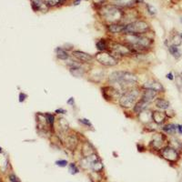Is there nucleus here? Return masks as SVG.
Returning <instances> with one entry per match:
<instances>
[{"instance_id": "f257e3e1", "label": "nucleus", "mask_w": 182, "mask_h": 182, "mask_svg": "<svg viewBox=\"0 0 182 182\" xmlns=\"http://www.w3.org/2000/svg\"><path fill=\"white\" fill-rule=\"evenodd\" d=\"M140 96L141 91L134 87L122 93L121 96L118 99V104L123 109H130V107H133L136 102L139 99Z\"/></svg>"}, {"instance_id": "f03ea898", "label": "nucleus", "mask_w": 182, "mask_h": 182, "mask_svg": "<svg viewBox=\"0 0 182 182\" xmlns=\"http://www.w3.org/2000/svg\"><path fill=\"white\" fill-rule=\"evenodd\" d=\"M149 26L145 21H134L125 26L124 35L131 34V35H145L149 31Z\"/></svg>"}, {"instance_id": "7ed1b4c3", "label": "nucleus", "mask_w": 182, "mask_h": 182, "mask_svg": "<svg viewBox=\"0 0 182 182\" xmlns=\"http://www.w3.org/2000/svg\"><path fill=\"white\" fill-rule=\"evenodd\" d=\"M94 58L99 64L105 67H115L118 64V59L109 51H98Z\"/></svg>"}, {"instance_id": "20e7f679", "label": "nucleus", "mask_w": 182, "mask_h": 182, "mask_svg": "<svg viewBox=\"0 0 182 182\" xmlns=\"http://www.w3.org/2000/svg\"><path fill=\"white\" fill-rule=\"evenodd\" d=\"M103 16L107 21L113 23H117L118 20L121 18L122 14L120 10L115 7H107L103 11Z\"/></svg>"}, {"instance_id": "39448f33", "label": "nucleus", "mask_w": 182, "mask_h": 182, "mask_svg": "<svg viewBox=\"0 0 182 182\" xmlns=\"http://www.w3.org/2000/svg\"><path fill=\"white\" fill-rule=\"evenodd\" d=\"M159 151H160L161 157L169 162H176L179 158L178 150L173 149V147L170 146L164 147L163 149H161Z\"/></svg>"}, {"instance_id": "423d86ee", "label": "nucleus", "mask_w": 182, "mask_h": 182, "mask_svg": "<svg viewBox=\"0 0 182 182\" xmlns=\"http://www.w3.org/2000/svg\"><path fill=\"white\" fill-rule=\"evenodd\" d=\"M72 56L77 61L80 62L81 64H89L94 60V56L88 53L83 52L80 50H74L72 51Z\"/></svg>"}, {"instance_id": "0eeeda50", "label": "nucleus", "mask_w": 182, "mask_h": 182, "mask_svg": "<svg viewBox=\"0 0 182 182\" xmlns=\"http://www.w3.org/2000/svg\"><path fill=\"white\" fill-rule=\"evenodd\" d=\"M102 93L103 96L107 100H112L114 98H118L121 96L122 94H120L119 90L115 88L114 87H104L102 88Z\"/></svg>"}, {"instance_id": "6e6552de", "label": "nucleus", "mask_w": 182, "mask_h": 182, "mask_svg": "<svg viewBox=\"0 0 182 182\" xmlns=\"http://www.w3.org/2000/svg\"><path fill=\"white\" fill-rule=\"evenodd\" d=\"M164 142H166V136L164 134H156L150 141V146L157 150H160L164 147Z\"/></svg>"}, {"instance_id": "1a4fd4ad", "label": "nucleus", "mask_w": 182, "mask_h": 182, "mask_svg": "<svg viewBox=\"0 0 182 182\" xmlns=\"http://www.w3.org/2000/svg\"><path fill=\"white\" fill-rule=\"evenodd\" d=\"M157 95H158V93L154 90L143 88V91H141L140 98L142 100L147 102V103H151L152 101H155V99L157 98Z\"/></svg>"}, {"instance_id": "9d476101", "label": "nucleus", "mask_w": 182, "mask_h": 182, "mask_svg": "<svg viewBox=\"0 0 182 182\" xmlns=\"http://www.w3.org/2000/svg\"><path fill=\"white\" fill-rule=\"evenodd\" d=\"M142 88H147V89H152L156 91L157 93L158 92H164V88L162 85L158 82L157 80H149L146 84L143 85Z\"/></svg>"}, {"instance_id": "9b49d317", "label": "nucleus", "mask_w": 182, "mask_h": 182, "mask_svg": "<svg viewBox=\"0 0 182 182\" xmlns=\"http://www.w3.org/2000/svg\"><path fill=\"white\" fill-rule=\"evenodd\" d=\"M149 104L150 103H147V102H146L144 100H142L141 98H139L138 101L136 102V104L133 106L132 110H133V112L135 114H138V115H139L140 112L149 109Z\"/></svg>"}, {"instance_id": "f8f14e48", "label": "nucleus", "mask_w": 182, "mask_h": 182, "mask_svg": "<svg viewBox=\"0 0 182 182\" xmlns=\"http://www.w3.org/2000/svg\"><path fill=\"white\" fill-rule=\"evenodd\" d=\"M167 115L165 112L162 111H158V110H155L152 111V120L154 121L156 124L160 125L163 124L167 119Z\"/></svg>"}, {"instance_id": "ddd939ff", "label": "nucleus", "mask_w": 182, "mask_h": 182, "mask_svg": "<svg viewBox=\"0 0 182 182\" xmlns=\"http://www.w3.org/2000/svg\"><path fill=\"white\" fill-rule=\"evenodd\" d=\"M78 139L77 135H74V134H68L66 136V139H65V143L67 145V147H68L69 149L73 150L76 147L77 142H78Z\"/></svg>"}, {"instance_id": "4468645a", "label": "nucleus", "mask_w": 182, "mask_h": 182, "mask_svg": "<svg viewBox=\"0 0 182 182\" xmlns=\"http://www.w3.org/2000/svg\"><path fill=\"white\" fill-rule=\"evenodd\" d=\"M125 26L126 25L120 24V23H113L107 26V30L111 34H123Z\"/></svg>"}, {"instance_id": "2eb2a0df", "label": "nucleus", "mask_w": 182, "mask_h": 182, "mask_svg": "<svg viewBox=\"0 0 182 182\" xmlns=\"http://www.w3.org/2000/svg\"><path fill=\"white\" fill-rule=\"evenodd\" d=\"M94 147L92 146V144L90 143V142L88 141H85L84 143L82 144V149H81V153L83 157H88L91 154H93V153H95V150H94Z\"/></svg>"}, {"instance_id": "dca6fc26", "label": "nucleus", "mask_w": 182, "mask_h": 182, "mask_svg": "<svg viewBox=\"0 0 182 182\" xmlns=\"http://www.w3.org/2000/svg\"><path fill=\"white\" fill-rule=\"evenodd\" d=\"M139 121H141L144 124H149L152 120V112L150 110H144L139 114Z\"/></svg>"}, {"instance_id": "f3484780", "label": "nucleus", "mask_w": 182, "mask_h": 182, "mask_svg": "<svg viewBox=\"0 0 182 182\" xmlns=\"http://www.w3.org/2000/svg\"><path fill=\"white\" fill-rule=\"evenodd\" d=\"M55 53H56V56L58 58L59 60H67L70 58V55L67 52L66 49H64L63 48H56L55 49Z\"/></svg>"}, {"instance_id": "a211bd4d", "label": "nucleus", "mask_w": 182, "mask_h": 182, "mask_svg": "<svg viewBox=\"0 0 182 182\" xmlns=\"http://www.w3.org/2000/svg\"><path fill=\"white\" fill-rule=\"evenodd\" d=\"M155 106L158 107V109H161V110H168L170 107V103L165 98H157L155 99Z\"/></svg>"}, {"instance_id": "6ab92c4d", "label": "nucleus", "mask_w": 182, "mask_h": 182, "mask_svg": "<svg viewBox=\"0 0 182 182\" xmlns=\"http://www.w3.org/2000/svg\"><path fill=\"white\" fill-rule=\"evenodd\" d=\"M109 44H110V41L107 40L105 38H102V39H99V40L96 41V47L98 51H109Z\"/></svg>"}, {"instance_id": "aec40b11", "label": "nucleus", "mask_w": 182, "mask_h": 182, "mask_svg": "<svg viewBox=\"0 0 182 182\" xmlns=\"http://www.w3.org/2000/svg\"><path fill=\"white\" fill-rule=\"evenodd\" d=\"M69 72L70 74L75 77H82L85 73H86V70L85 68H83L82 66L80 67H69Z\"/></svg>"}, {"instance_id": "412c9836", "label": "nucleus", "mask_w": 182, "mask_h": 182, "mask_svg": "<svg viewBox=\"0 0 182 182\" xmlns=\"http://www.w3.org/2000/svg\"><path fill=\"white\" fill-rule=\"evenodd\" d=\"M168 51H169V53L172 55L173 58H175L176 59H179L181 56V55H182L181 50L177 47V46H173V45L169 46V47H168Z\"/></svg>"}, {"instance_id": "4be33fe9", "label": "nucleus", "mask_w": 182, "mask_h": 182, "mask_svg": "<svg viewBox=\"0 0 182 182\" xmlns=\"http://www.w3.org/2000/svg\"><path fill=\"white\" fill-rule=\"evenodd\" d=\"M162 130L168 135H174L177 132V126L174 124H167L162 128Z\"/></svg>"}, {"instance_id": "5701e85b", "label": "nucleus", "mask_w": 182, "mask_h": 182, "mask_svg": "<svg viewBox=\"0 0 182 182\" xmlns=\"http://www.w3.org/2000/svg\"><path fill=\"white\" fill-rule=\"evenodd\" d=\"M45 117H46V121H47L48 127L51 129H53L55 122H56L55 115H54V114H51V113H45Z\"/></svg>"}, {"instance_id": "b1692460", "label": "nucleus", "mask_w": 182, "mask_h": 182, "mask_svg": "<svg viewBox=\"0 0 182 182\" xmlns=\"http://www.w3.org/2000/svg\"><path fill=\"white\" fill-rule=\"evenodd\" d=\"M58 126H59V129H61L63 132H67L68 128H69V126H68V123L67 121L66 120L65 118L63 117H59V119L58 120Z\"/></svg>"}, {"instance_id": "393cba45", "label": "nucleus", "mask_w": 182, "mask_h": 182, "mask_svg": "<svg viewBox=\"0 0 182 182\" xmlns=\"http://www.w3.org/2000/svg\"><path fill=\"white\" fill-rule=\"evenodd\" d=\"M174 80L176 82V86H177L179 91L182 93V77L180 75H179V74H177V75L175 76Z\"/></svg>"}, {"instance_id": "a878e982", "label": "nucleus", "mask_w": 182, "mask_h": 182, "mask_svg": "<svg viewBox=\"0 0 182 182\" xmlns=\"http://www.w3.org/2000/svg\"><path fill=\"white\" fill-rule=\"evenodd\" d=\"M68 170H69V173L72 174V175L77 174L79 172L78 168L74 163H70L69 165H68Z\"/></svg>"}, {"instance_id": "bb28decb", "label": "nucleus", "mask_w": 182, "mask_h": 182, "mask_svg": "<svg viewBox=\"0 0 182 182\" xmlns=\"http://www.w3.org/2000/svg\"><path fill=\"white\" fill-rule=\"evenodd\" d=\"M78 122L80 123V124H82L83 126H86V127H88V128H93V126H92V124H91V122L88 120V119H87V118H79V119H78Z\"/></svg>"}, {"instance_id": "cd10ccee", "label": "nucleus", "mask_w": 182, "mask_h": 182, "mask_svg": "<svg viewBox=\"0 0 182 182\" xmlns=\"http://www.w3.org/2000/svg\"><path fill=\"white\" fill-rule=\"evenodd\" d=\"M62 2V0H45V3L48 7H53V5H56Z\"/></svg>"}, {"instance_id": "c85d7f7f", "label": "nucleus", "mask_w": 182, "mask_h": 182, "mask_svg": "<svg viewBox=\"0 0 182 182\" xmlns=\"http://www.w3.org/2000/svg\"><path fill=\"white\" fill-rule=\"evenodd\" d=\"M181 38H182V37H179V35H176L173 38H172V40H171V42H172V45L173 46H179L180 44H181Z\"/></svg>"}, {"instance_id": "c756f323", "label": "nucleus", "mask_w": 182, "mask_h": 182, "mask_svg": "<svg viewBox=\"0 0 182 182\" xmlns=\"http://www.w3.org/2000/svg\"><path fill=\"white\" fill-rule=\"evenodd\" d=\"M55 164H56L58 167L64 168V167H66L67 165V161L66 160V159H60V160H56V161L55 162Z\"/></svg>"}, {"instance_id": "7c9ffc66", "label": "nucleus", "mask_w": 182, "mask_h": 182, "mask_svg": "<svg viewBox=\"0 0 182 182\" xmlns=\"http://www.w3.org/2000/svg\"><path fill=\"white\" fill-rule=\"evenodd\" d=\"M27 98V95L24 92H20L19 93V96H18V101L20 102V103H23L26 99Z\"/></svg>"}, {"instance_id": "2f4dec72", "label": "nucleus", "mask_w": 182, "mask_h": 182, "mask_svg": "<svg viewBox=\"0 0 182 182\" xmlns=\"http://www.w3.org/2000/svg\"><path fill=\"white\" fill-rule=\"evenodd\" d=\"M9 179H10L11 182H20L19 179H18V177H16V175H14V174H11V175L9 176Z\"/></svg>"}, {"instance_id": "473e14b6", "label": "nucleus", "mask_w": 182, "mask_h": 182, "mask_svg": "<svg viewBox=\"0 0 182 182\" xmlns=\"http://www.w3.org/2000/svg\"><path fill=\"white\" fill-rule=\"evenodd\" d=\"M55 113L56 114V115H64V114L67 113V110L65 109H56L55 110Z\"/></svg>"}, {"instance_id": "72a5a7b5", "label": "nucleus", "mask_w": 182, "mask_h": 182, "mask_svg": "<svg viewBox=\"0 0 182 182\" xmlns=\"http://www.w3.org/2000/svg\"><path fill=\"white\" fill-rule=\"evenodd\" d=\"M147 8H149V12L151 15L156 14V9H155L154 7H151V5H147Z\"/></svg>"}, {"instance_id": "f704fd0d", "label": "nucleus", "mask_w": 182, "mask_h": 182, "mask_svg": "<svg viewBox=\"0 0 182 182\" xmlns=\"http://www.w3.org/2000/svg\"><path fill=\"white\" fill-rule=\"evenodd\" d=\"M67 105L73 107L74 105H75V98H70L67 101Z\"/></svg>"}, {"instance_id": "c9c22d12", "label": "nucleus", "mask_w": 182, "mask_h": 182, "mask_svg": "<svg viewBox=\"0 0 182 182\" xmlns=\"http://www.w3.org/2000/svg\"><path fill=\"white\" fill-rule=\"evenodd\" d=\"M167 78L168 79H169V80H174L175 79V77H174V75L172 74V72H169L168 74H167Z\"/></svg>"}, {"instance_id": "e433bc0d", "label": "nucleus", "mask_w": 182, "mask_h": 182, "mask_svg": "<svg viewBox=\"0 0 182 182\" xmlns=\"http://www.w3.org/2000/svg\"><path fill=\"white\" fill-rule=\"evenodd\" d=\"M177 130H178V132L179 134L182 135V125H178V126H177Z\"/></svg>"}, {"instance_id": "4c0bfd02", "label": "nucleus", "mask_w": 182, "mask_h": 182, "mask_svg": "<svg viewBox=\"0 0 182 182\" xmlns=\"http://www.w3.org/2000/svg\"><path fill=\"white\" fill-rule=\"evenodd\" d=\"M79 2H80V0H76V1L74 2V5H78Z\"/></svg>"}, {"instance_id": "58836bf2", "label": "nucleus", "mask_w": 182, "mask_h": 182, "mask_svg": "<svg viewBox=\"0 0 182 182\" xmlns=\"http://www.w3.org/2000/svg\"><path fill=\"white\" fill-rule=\"evenodd\" d=\"M2 151H3V149H2V147H0V154H1V153H2Z\"/></svg>"}, {"instance_id": "ea45409f", "label": "nucleus", "mask_w": 182, "mask_h": 182, "mask_svg": "<svg viewBox=\"0 0 182 182\" xmlns=\"http://www.w3.org/2000/svg\"><path fill=\"white\" fill-rule=\"evenodd\" d=\"M180 76H181V77H182V72H181V74H180Z\"/></svg>"}, {"instance_id": "a19ab883", "label": "nucleus", "mask_w": 182, "mask_h": 182, "mask_svg": "<svg viewBox=\"0 0 182 182\" xmlns=\"http://www.w3.org/2000/svg\"><path fill=\"white\" fill-rule=\"evenodd\" d=\"M180 182H182V179H181V181H180Z\"/></svg>"}, {"instance_id": "79ce46f5", "label": "nucleus", "mask_w": 182, "mask_h": 182, "mask_svg": "<svg viewBox=\"0 0 182 182\" xmlns=\"http://www.w3.org/2000/svg\"><path fill=\"white\" fill-rule=\"evenodd\" d=\"M0 182H1V180H0Z\"/></svg>"}]
</instances>
